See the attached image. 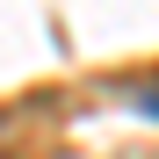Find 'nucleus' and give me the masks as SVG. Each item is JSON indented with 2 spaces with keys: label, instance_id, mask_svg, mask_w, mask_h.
I'll use <instances>...</instances> for the list:
<instances>
[{
  "label": "nucleus",
  "instance_id": "f257e3e1",
  "mask_svg": "<svg viewBox=\"0 0 159 159\" xmlns=\"http://www.w3.org/2000/svg\"><path fill=\"white\" fill-rule=\"evenodd\" d=\"M145 116H159V87H152V94H145Z\"/></svg>",
  "mask_w": 159,
  "mask_h": 159
},
{
  "label": "nucleus",
  "instance_id": "f03ea898",
  "mask_svg": "<svg viewBox=\"0 0 159 159\" xmlns=\"http://www.w3.org/2000/svg\"><path fill=\"white\" fill-rule=\"evenodd\" d=\"M0 159H7V152H0Z\"/></svg>",
  "mask_w": 159,
  "mask_h": 159
}]
</instances>
